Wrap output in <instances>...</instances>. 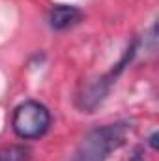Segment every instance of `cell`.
I'll return each instance as SVG.
<instances>
[{
  "instance_id": "obj_1",
  "label": "cell",
  "mask_w": 159,
  "mask_h": 161,
  "mask_svg": "<svg viewBox=\"0 0 159 161\" xmlns=\"http://www.w3.org/2000/svg\"><path fill=\"white\" fill-rule=\"evenodd\" d=\"M131 125L127 122L107 124L92 129L77 146L69 161H107L112 152L120 150L125 144Z\"/></svg>"
},
{
  "instance_id": "obj_2",
  "label": "cell",
  "mask_w": 159,
  "mask_h": 161,
  "mask_svg": "<svg viewBox=\"0 0 159 161\" xmlns=\"http://www.w3.org/2000/svg\"><path fill=\"white\" fill-rule=\"evenodd\" d=\"M11 127L17 137L25 141L40 139L51 127V113L40 101H25L15 107L11 116Z\"/></svg>"
},
{
  "instance_id": "obj_3",
  "label": "cell",
  "mask_w": 159,
  "mask_h": 161,
  "mask_svg": "<svg viewBox=\"0 0 159 161\" xmlns=\"http://www.w3.org/2000/svg\"><path fill=\"white\" fill-rule=\"evenodd\" d=\"M137 45H139V41L135 40L131 45H129V49L125 51V54L122 56V60L116 64V68H112L107 75H103V77L96 79L94 82H90V84L86 86V90H82V94H80V97H79V107L82 109V111H86V113L94 111V109L107 97V94H109L112 82H116V77L123 71L125 64H129L131 58L135 56Z\"/></svg>"
},
{
  "instance_id": "obj_4",
  "label": "cell",
  "mask_w": 159,
  "mask_h": 161,
  "mask_svg": "<svg viewBox=\"0 0 159 161\" xmlns=\"http://www.w3.org/2000/svg\"><path fill=\"white\" fill-rule=\"evenodd\" d=\"M82 13H80L79 8L75 6H68V4H60L56 8L51 9L49 13V23L54 30H66V28H71L75 26L80 21Z\"/></svg>"
},
{
  "instance_id": "obj_5",
  "label": "cell",
  "mask_w": 159,
  "mask_h": 161,
  "mask_svg": "<svg viewBox=\"0 0 159 161\" xmlns=\"http://www.w3.org/2000/svg\"><path fill=\"white\" fill-rule=\"evenodd\" d=\"M28 150L23 146H9L0 150V161H26Z\"/></svg>"
},
{
  "instance_id": "obj_6",
  "label": "cell",
  "mask_w": 159,
  "mask_h": 161,
  "mask_svg": "<svg viewBox=\"0 0 159 161\" xmlns=\"http://www.w3.org/2000/svg\"><path fill=\"white\" fill-rule=\"evenodd\" d=\"M156 139H157V133H152V137H150V146L156 150L157 148V142H156Z\"/></svg>"
}]
</instances>
